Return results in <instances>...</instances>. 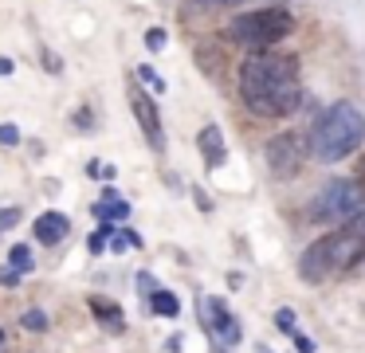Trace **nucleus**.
<instances>
[{
  "label": "nucleus",
  "instance_id": "nucleus-1",
  "mask_svg": "<svg viewBox=\"0 0 365 353\" xmlns=\"http://www.w3.org/2000/svg\"><path fill=\"white\" fill-rule=\"evenodd\" d=\"M240 98L255 118H283L302 106L299 59L283 51H247L240 63Z\"/></svg>",
  "mask_w": 365,
  "mask_h": 353
},
{
  "label": "nucleus",
  "instance_id": "nucleus-2",
  "mask_svg": "<svg viewBox=\"0 0 365 353\" xmlns=\"http://www.w3.org/2000/svg\"><path fill=\"white\" fill-rule=\"evenodd\" d=\"M357 263H365V208L310 243L299 259V275L302 282H330L349 275Z\"/></svg>",
  "mask_w": 365,
  "mask_h": 353
},
{
  "label": "nucleus",
  "instance_id": "nucleus-3",
  "mask_svg": "<svg viewBox=\"0 0 365 353\" xmlns=\"http://www.w3.org/2000/svg\"><path fill=\"white\" fill-rule=\"evenodd\" d=\"M361 141H365V114L354 102H334V106H326V114L307 133L310 157L322 165L346 161L349 153L361 149Z\"/></svg>",
  "mask_w": 365,
  "mask_h": 353
},
{
  "label": "nucleus",
  "instance_id": "nucleus-4",
  "mask_svg": "<svg viewBox=\"0 0 365 353\" xmlns=\"http://www.w3.org/2000/svg\"><path fill=\"white\" fill-rule=\"evenodd\" d=\"M294 28V16L287 8H255V12H240L228 24V39L247 51H271L279 39H287Z\"/></svg>",
  "mask_w": 365,
  "mask_h": 353
},
{
  "label": "nucleus",
  "instance_id": "nucleus-5",
  "mask_svg": "<svg viewBox=\"0 0 365 353\" xmlns=\"http://www.w3.org/2000/svg\"><path fill=\"white\" fill-rule=\"evenodd\" d=\"M361 200H365V193H361V185H357L354 177H334L330 185L322 188V193L314 196V204H310V216L314 220H349L354 212H361Z\"/></svg>",
  "mask_w": 365,
  "mask_h": 353
},
{
  "label": "nucleus",
  "instance_id": "nucleus-6",
  "mask_svg": "<svg viewBox=\"0 0 365 353\" xmlns=\"http://www.w3.org/2000/svg\"><path fill=\"white\" fill-rule=\"evenodd\" d=\"M263 153H267L271 177L291 180V177H299V169L307 165L310 149H307V138H302V133L287 130V133H275V138L267 141V149H263Z\"/></svg>",
  "mask_w": 365,
  "mask_h": 353
},
{
  "label": "nucleus",
  "instance_id": "nucleus-7",
  "mask_svg": "<svg viewBox=\"0 0 365 353\" xmlns=\"http://www.w3.org/2000/svg\"><path fill=\"white\" fill-rule=\"evenodd\" d=\"M126 94H130V110H134V118H138V126H142L145 141H150V145L161 153V149H165V130H161L158 102H153V98H150V94H145L138 83H130V86H126Z\"/></svg>",
  "mask_w": 365,
  "mask_h": 353
},
{
  "label": "nucleus",
  "instance_id": "nucleus-8",
  "mask_svg": "<svg viewBox=\"0 0 365 353\" xmlns=\"http://www.w3.org/2000/svg\"><path fill=\"white\" fill-rule=\"evenodd\" d=\"M208 326H212V334L220 337L224 345H240V337H244L236 314H232L228 306L220 302V298H212V302H208Z\"/></svg>",
  "mask_w": 365,
  "mask_h": 353
},
{
  "label": "nucleus",
  "instance_id": "nucleus-9",
  "mask_svg": "<svg viewBox=\"0 0 365 353\" xmlns=\"http://www.w3.org/2000/svg\"><path fill=\"white\" fill-rule=\"evenodd\" d=\"M32 232H36V240H40V243L56 247V243L67 240V232H71V220H67L63 212H40V216H36V224H32Z\"/></svg>",
  "mask_w": 365,
  "mask_h": 353
},
{
  "label": "nucleus",
  "instance_id": "nucleus-10",
  "mask_svg": "<svg viewBox=\"0 0 365 353\" xmlns=\"http://www.w3.org/2000/svg\"><path fill=\"white\" fill-rule=\"evenodd\" d=\"M197 145H200V153H205L208 169H220V165L228 161V145H224L220 126H205V130H200V138H197Z\"/></svg>",
  "mask_w": 365,
  "mask_h": 353
},
{
  "label": "nucleus",
  "instance_id": "nucleus-11",
  "mask_svg": "<svg viewBox=\"0 0 365 353\" xmlns=\"http://www.w3.org/2000/svg\"><path fill=\"white\" fill-rule=\"evenodd\" d=\"M130 216V200L118 196L114 188H103V196L95 200V220L98 224H114V220H126Z\"/></svg>",
  "mask_w": 365,
  "mask_h": 353
},
{
  "label": "nucleus",
  "instance_id": "nucleus-12",
  "mask_svg": "<svg viewBox=\"0 0 365 353\" xmlns=\"http://www.w3.org/2000/svg\"><path fill=\"white\" fill-rule=\"evenodd\" d=\"M91 314H95L98 322H103L106 329H110V334H122V329H126V318H122V310L114 302H106V298H98V295H91Z\"/></svg>",
  "mask_w": 365,
  "mask_h": 353
},
{
  "label": "nucleus",
  "instance_id": "nucleus-13",
  "mask_svg": "<svg viewBox=\"0 0 365 353\" xmlns=\"http://www.w3.org/2000/svg\"><path fill=\"white\" fill-rule=\"evenodd\" d=\"M150 310H153V314H161V318H177V314H181V302H177L173 290L153 287V290H150Z\"/></svg>",
  "mask_w": 365,
  "mask_h": 353
},
{
  "label": "nucleus",
  "instance_id": "nucleus-14",
  "mask_svg": "<svg viewBox=\"0 0 365 353\" xmlns=\"http://www.w3.org/2000/svg\"><path fill=\"white\" fill-rule=\"evenodd\" d=\"M9 267L16 275H28L36 267V259H32V247H28V243H16V247L9 251Z\"/></svg>",
  "mask_w": 365,
  "mask_h": 353
},
{
  "label": "nucleus",
  "instance_id": "nucleus-15",
  "mask_svg": "<svg viewBox=\"0 0 365 353\" xmlns=\"http://www.w3.org/2000/svg\"><path fill=\"white\" fill-rule=\"evenodd\" d=\"M110 235H114V224H98L95 232H91V240H87V251H91V255H98V251H106V243H110Z\"/></svg>",
  "mask_w": 365,
  "mask_h": 353
},
{
  "label": "nucleus",
  "instance_id": "nucleus-16",
  "mask_svg": "<svg viewBox=\"0 0 365 353\" xmlns=\"http://www.w3.org/2000/svg\"><path fill=\"white\" fill-rule=\"evenodd\" d=\"M20 326H24V329H32V334H43V329H48V314H43V310H24Z\"/></svg>",
  "mask_w": 365,
  "mask_h": 353
},
{
  "label": "nucleus",
  "instance_id": "nucleus-17",
  "mask_svg": "<svg viewBox=\"0 0 365 353\" xmlns=\"http://www.w3.org/2000/svg\"><path fill=\"white\" fill-rule=\"evenodd\" d=\"M134 75H138V83H145V86H150V91H158V94L165 91V78H161V75H158V71H153V67H138Z\"/></svg>",
  "mask_w": 365,
  "mask_h": 353
},
{
  "label": "nucleus",
  "instance_id": "nucleus-18",
  "mask_svg": "<svg viewBox=\"0 0 365 353\" xmlns=\"http://www.w3.org/2000/svg\"><path fill=\"white\" fill-rule=\"evenodd\" d=\"M275 329H283V334H294V329H299V326H294V310H291V306H279V310H275Z\"/></svg>",
  "mask_w": 365,
  "mask_h": 353
},
{
  "label": "nucleus",
  "instance_id": "nucleus-19",
  "mask_svg": "<svg viewBox=\"0 0 365 353\" xmlns=\"http://www.w3.org/2000/svg\"><path fill=\"white\" fill-rule=\"evenodd\" d=\"M145 47H150V51H161V47H165V28H150V31H145Z\"/></svg>",
  "mask_w": 365,
  "mask_h": 353
},
{
  "label": "nucleus",
  "instance_id": "nucleus-20",
  "mask_svg": "<svg viewBox=\"0 0 365 353\" xmlns=\"http://www.w3.org/2000/svg\"><path fill=\"white\" fill-rule=\"evenodd\" d=\"M16 224H20V208H0V232H9Z\"/></svg>",
  "mask_w": 365,
  "mask_h": 353
},
{
  "label": "nucleus",
  "instance_id": "nucleus-21",
  "mask_svg": "<svg viewBox=\"0 0 365 353\" xmlns=\"http://www.w3.org/2000/svg\"><path fill=\"white\" fill-rule=\"evenodd\" d=\"M16 141H20V130L12 122H4L0 126V145H16Z\"/></svg>",
  "mask_w": 365,
  "mask_h": 353
},
{
  "label": "nucleus",
  "instance_id": "nucleus-22",
  "mask_svg": "<svg viewBox=\"0 0 365 353\" xmlns=\"http://www.w3.org/2000/svg\"><path fill=\"white\" fill-rule=\"evenodd\" d=\"M294 349H299V353H314V342H310V337L307 334H299V329H294Z\"/></svg>",
  "mask_w": 365,
  "mask_h": 353
},
{
  "label": "nucleus",
  "instance_id": "nucleus-23",
  "mask_svg": "<svg viewBox=\"0 0 365 353\" xmlns=\"http://www.w3.org/2000/svg\"><path fill=\"white\" fill-rule=\"evenodd\" d=\"M192 200H197V208H200V212H212V200H208L205 188H192Z\"/></svg>",
  "mask_w": 365,
  "mask_h": 353
},
{
  "label": "nucleus",
  "instance_id": "nucleus-24",
  "mask_svg": "<svg viewBox=\"0 0 365 353\" xmlns=\"http://www.w3.org/2000/svg\"><path fill=\"white\" fill-rule=\"evenodd\" d=\"M197 4H205V8H236V4H244V0H197Z\"/></svg>",
  "mask_w": 365,
  "mask_h": 353
},
{
  "label": "nucleus",
  "instance_id": "nucleus-25",
  "mask_svg": "<svg viewBox=\"0 0 365 353\" xmlns=\"http://www.w3.org/2000/svg\"><path fill=\"white\" fill-rule=\"evenodd\" d=\"M12 67H16V63H12L9 55H0V78H9V75H12Z\"/></svg>",
  "mask_w": 365,
  "mask_h": 353
},
{
  "label": "nucleus",
  "instance_id": "nucleus-26",
  "mask_svg": "<svg viewBox=\"0 0 365 353\" xmlns=\"http://www.w3.org/2000/svg\"><path fill=\"white\" fill-rule=\"evenodd\" d=\"M16 279H20V275L12 271V267H4V271H0V282H4V287H12V282H16Z\"/></svg>",
  "mask_w": 365,
  "mask_h": 353
},
{
  "label": "nucleus",
  "instance_id": "nucleus-27",
  "mask_svg": "<svg viewBox=\"0 0 365 353\" xmlns=\"http://www.w3.org/2000/svg\"><path fill=\"white\" fill-rule=\"evenodd\" d=\"M354 180H357V185H361V193H365V157H361V161H357V177H354Z\"/></svg>",
  "mask_w": 365,
  "mask_h": 353
},
{
  "label": "nucleus",
  "instance_id": "nucleus-28",
  "mask_svg": "<svg viewBox=\"0 0 365 353\" xmlns=\"http://www.w3.org/2000/svg\"><path fill=\"white\" fill-rule=\"evenodd\" d=\"M43 63H48V71H59V59L51 51H43Z\"/></svg>",
  "mask_w": 365,
  "mask_h": 353
},
{
  "label": "nucleus",
  "instance_id": "nucleus-29",
  "mask_svg": "<svg viewBox=\"0 0 365 353\" xmlns=\"http://www.w3.org/2000/svg\"><path fill=\"white\" fill-rule=\"evenodd\" d=\"M0 345H4V334H0Z\"/></svg>",
  "mask_w": 365,
  "mask_h": 353
},
{
  "label": "nucleus",
  "instance_id": "nucleus-30",
  "mask_svg": "<svg viewBox=\"0 0 365 353\" xmlns=\"http://www.w3.org/2000/svg\"><path fill=\"white\" fill-rule=\"evenodd\" d=\"M259 353H271V349H259Z\"/></svg>",
  "mask_w": 365,
  "mask_h": 353
}]
</instances>
